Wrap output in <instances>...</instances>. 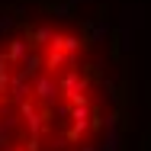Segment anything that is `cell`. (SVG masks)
Listing matches in <instances>:
<instances>
[{"instance_id": "6da1fadb", "label": "cell", "mask_w": 151, "mask_h": 151, "mask_svg": "<svg viewBox=\"0 0 151 151\" xmlns=\"http://www.w3.org/2000/svg\"><path fill=\"white\" fill-rule=\"evenodd\" d=\"M35 90H39V96H52L58 87H55V81H52V77H42V81L35 84Z\"/></svg>"}]
</instances>
